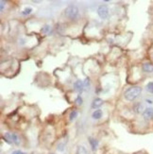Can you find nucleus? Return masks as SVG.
Segmentation results:
<instances>
[{"mask_svg":"<svg viewBox=\"0 0 153 154\" xmlns=\"http://www.w3.org/2000/svg\"><path fill=\"white\" fill-rule=\"evenodd\" d=\"M141 93L142 88L140 86H133V87H130L128 90H126V92L124 93V96L128 101H133L137 97H139Z\"/></svg>","mask_w":153,"mask_h":154,"instance_id":"1","label":"nucleus"},{"mask_svg":"<svg viewBox=\"0 0 153 154\" xmlns=\"http://www.w3.org/2000/svg\"><path fill=\"white\" fill-rule=\"evenodd\" d=\"M79 8L77 6H75V5H69L64 10V15L71 20L77 19L79 17Z\"/></svg>","mask_w":153,"mask_h":154,"instance_id":"2","label":"nucleus"},{"mask_svg":"<svg viewBox=\"0 0 153 154\" xmlns=\"http://www.w3.org/2000/svg\"><path fill=\"white\" fill-rule=\"evenodd\" d=\"M97 14L101 19H107L109 16V9L106 5H100L97 8Z\"/></svg>","mask_w":153,"mask_h":154,"instance_id":"3","label":"nucleus"},{"mask_svg":"<svg viewBox=\"0 0 153 154\" xmlns=\"http://www.w3.org/2000/svg\"><path fill=\"white\" fill-rule=\"evenodd\" d=\"M143 116L145 120H150L153 118V108L149 107L144 110L143 112Z\"/></svg>","mask_w":153,"mask_h":154,"instance_id":"4","label":"nucleus"},{"mask_svg":"<svg viewBox=\"0 0 153 154\" xmlns=\"http://www.w3.org/2000/svg\"><path fill=\"white\" fill-rule=\"evenodd\" d=\"M85 88V86H84V83H83L81 81H77L76 82L74 83V89L77 91V92L79 93V95L83 92V90Z\"/></svg>","mask_w":153,"mask_h":154,"instance_id":"5","label":"nucleus"},{"mask_svg":"<svg viewBox=\"0 0 153 154\" xmlns=\"http://www.w3.org/2000/svg\"><path fill=\"white\" fill-rule=\"evenodd\" d=\"M142 68H143V71L145 72V73H152L153 72V63H151V62H145V63L143 64Z\"/></svg>","mask_w":153,"mask_h":154,"instance_id":"6","label":"nucleus"},{"mask_svg":"<svg viewBox=\"0 0 153 154\" xmlns=\"http://www.w3.org/2000/svg\"><path fill=\"white\" fill-rule=\"evenodd\" d=\"M89 143H90V146L91 147H92V150L93 151H96V149H97V146H98V141L96 140V139L93 138V137H89Z\"/></svg>","mask_w":153,"mask_h":154,"instance_id":"7","label":"nucleus"},{"mask_svg":"<svg viewBox=\"0 0 153 154\" xmlns=\"http://www.w3.org/2000/svg\"><path fill=\"white\" fill-rule=\"evenodd\" d=\"M12 144H14L15 146H19L21 140H20L19 135L15 133V132H12Z\"/></svg>","mask_w":153,"mask_h":154,"instance_id":"8","label":"nucleus"},{"mask_svg":"<svg viewBox=\"0 0 153 154\" xmlns=\"http://www.w3.org/2000/svg\"><path fill=\"white\" fill-rule=\"evenodd\" d=\"M102 104H103L102 99H100V98H94V99L93 100L91 106H92V108L93 109H97V108H99Z\"/></svg>","mask_w":153,"mask_h":154,"instance_id":"9","label":"nucleus"},{"mask_svg":"<svg viewBox=\"0 0 153 154\" xmlns=\"http://www.w3.org/2000/svg\"><path fill=\"white\" fill-rule=\"evenodd\" d=\"M92 117H93V119H95V120H98L100 119L102 117V111L101 110H94V112L92 113Z\"/></svg>","mask_w":153,"mask_h":154,"instance_id":"10","label":"nucleus"},{"mask_svg":"<svg viewBox=\"0 0 153 154\" xmlns=\"http://www.w3.org/2000/svg\"><path fill=\"white\" fill-rule=\"evenodd\" d=\"M76 154H88L86 147H84L83 146H79L77 148V152Z\"/></svg>","mask_w":153,"mask_h":154,"instance_id":"11","label":"nucleus"},{"mask_svg":"<svg viewBox=\"0 0 153 154\" xmlns=\"http://www.w3.org/2000/svg\"><path fill=\"white\" fill-rule=\"evenodd\" d=\"M3 139H4V141L8 143V144H12V132H6L3 136Z\"/></svg>","mask_w":153,"mask_h":154,"instance_id":"12","label":"nucleus"},{"mask_svg":"<svg viewBox=\"0 0 153 154\" xmlns=\"http://www.w3.org/2000/svg\"><path fill=\"white\" fill-rule=\"evenodd\" d=\"M64 149H65V143L64 142L58 143V145H57V150L59 152H63Z\"/></svg>","mask_w":153,"mask_h":154,"instance_id":"13","label":"nucleus"},{"mask_svg":"<svg viewBox=\"0 0 153 154\" xmlns=\"http://www.w3.org/2000/svg\"><path fill=\"white\" fill-rule=\"evenodd\" d=\"M143 109H144V106L141 103H137V104L134 106V111L136 112H138V113L143 112Z\"/></svg>","mask_w":153,"mask_h":154,"instance_id":"14","label":"nucleus"},{"mask_svg":"<svg viewBox=\"0 0 153 154\" xmlns=\"http://www.w3.org/2000/svg\"><path fill=\"white\" fill-rule=\"evenodd\" d=\"M145 89L148 93L153 94V81H149L148 83L146 84V86H145Z\"/></svg>","mask_w":153,"mask_h":154,"instance_id":"15","label":"nucleus"},{"mask_svg":"<svg viewBox=\"0 0 153 154\" xmlns=\"http://www.w3.org/2000/svg\"><path fill=\"white\" fill-rule=\"evenodd\" d=\"M77 116H78V112L76 110H73L70 112V114H69V119H70V121H73V120H75L77 118Z\"/></svg>","mask_w":153,"mask_h":154,"instance_id":"16","label":"nucleus"},{"mask_svg":"<svg viewBox=\"0 0 153 154\" xmlns=\"http://www.w3.org/2000/svg\"><path fill=\"white\" fill-rule=\"evenodd\" d=\"M31 12H32V9L28 7V8H26L23 12H22V14H23V15H28V14H30Z\"/></svg>","mask_w":153,"mask_h":154,"instance_id":"17","label":"nucleus"},{"mask_svg":"<svg viewBox=\"0 0 153 154\" xmlns=\"http://www.w3.org/2000/svg\"><path fill=\"white\" fill-rule=\"evenodd\" d=\"M49 29H50V27H49L48 25H45V26H43V28H42V32H43V33H48Z\"/></svg>","mask_w":153,"mask_h":154,"instance_id":"18","label":"nucleus"},{"mask_svg":"<svg viewBox=\"0 0 153 154\" xmlns=\"http://www.w3.org/2000/svg\"><path fill=\"white\" fill-rule=\"evenodd\" d=\"M76 102H77V104H78V105H81V104H82V98H81V96H77Z\"/></svg>","mask_w":153,"mask_h":154,"instance_id":"19","label":"nucleus"},{"mask_svg":"<svg viewBox=\"0 0 153 154\" xmlns=\"http://www.w3.org/2000/svg\"><path fill=\"white\" fill-rule=\"evenodd\" d=\"M12 154H26L25 152H23L22 150H20V149H16V150H13L12 152Z\"/></svg>","mask_w":153,"mask_h":154,"instance_id":"20","label":"nucleus"},{"mask_svg":"<svg viewBox=\"0 0 153 154\" xmlns=\"http://www.w3.org/2000/svg\"><path fill=\"white\" fill-rule=\"evenodd\" d=\"M83 83H84V86H85V87L89 86V85H90V79H89V78H86V79H85V81H84Z\"/></svg>","mask_w":153,"mask_h":154,"instance_id":"21","label":"nucleus"},{"mask_svg":"<svg viewBox=\"0 0 153 154\" xmlns=\"http://www.w3.org/2000/svg\"><path fill=\"white\" fill-rule=\"evenodd\" d=\"M0 3H1V7H0V10H1V12H3V10H4V1L2 0Z\"/></svg>","mask_w":153,"mask_h":154,"instance_id":"22","label":"nucleus"},{"mask_svg":"<svg viewBox=\"0 0 153 154\" xmlns=\"http://www.w3.org/2000/svg\"><path fill=\"white\" fill-rule=\"evenodd\" d=\"M145 101H146V103H148V104H152L153 101L151 99H145Z\"/></svg>","mask_w":153,"mask_h":154,"instance_id":"23","label":"nucleus"}]
</instances>
